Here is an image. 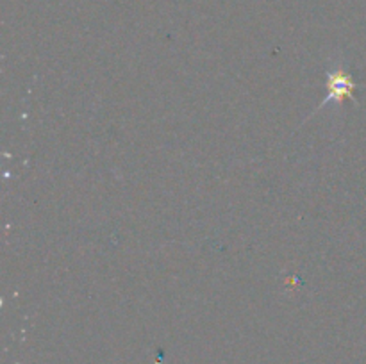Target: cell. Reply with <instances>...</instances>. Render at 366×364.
Instances as JSON below:
<instances>
[{"label":"cell","instance_id":"1","mask_svg":"<svg viewBox=\"0 0 366 364\" xmlns=\"http://www.w3.org/2000/svg\"><path fill=\"white\" fill-rule=\"evenodd\" d=\"M327 88H330L329 100H345L352 98V93L355 89V82L352 81V77L345 71H336V74L330 75L329 82H327Z\"/></svg>","mask_w":366,"mask_h":364}]
</instances>
